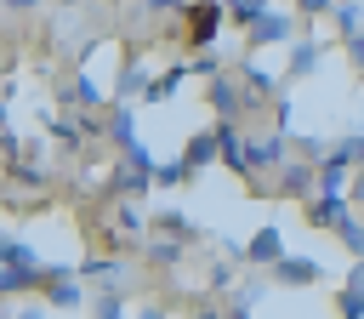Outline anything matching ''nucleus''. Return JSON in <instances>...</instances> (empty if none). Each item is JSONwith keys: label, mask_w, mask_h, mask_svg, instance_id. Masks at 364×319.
<instances>
[{"label": "nucleus", "mask_w": 364, "mask_h": 319, "mask_svg": "<svg viewBox=\"0 0 364 319\" xmlns=\"http://www.w3.org/2000/svg\"><path fill=\"white\" fill-rule=\"evenodd\" d=\"M40 285H46L40 251H34L23 234H6V239H0V291H6V302L23 296V291H40Z\"/></svg>", "instance_id": "1"}, {"label": "nucleus", "mask_w": 364, "mask_h": 319, "mask_svg": "<svg viewBox=\"0 0 364 319\" xmlns=\"http://www.w3.org/2000/svg\"><path fill=\"white\" fill-rule=\"evenodd\" d=\"M176 23H182V40L205 51V46H216V40H222V23H228V6H222V0H193V6H188V11L176 17Z\"/></svg>", "instance_id": "2"}, {"label": "nucleus", "mask_w": 364, "mask_h": 319, "mask_svg": "<svg viewBox=\"0 0 364 319\" xmlns=\"http://www.w3.org/2000/svg\"><path fill=\"white\" fill-rule=\"evenodd\" d=\"M205 103L216 108V120H245V114L256 108V97H250V91H245V80H233V74L205 80Z\"/></svg>", "instance_id": "3"}, {"label": "nucleus", "mask_w": 364, "mask_h": 319, "mask_svg": "<svg viewBox=\"0 0 364 319\" xmlns=\"http://www.w3.org/2000/svg\"><path fill=\"white\" fill-rule=\"evenodd\" d=\"M273 194H279V199L307 205V199L318 194V165H313V160H290L284 171H273Z\"/></svg>", "instance_id": "4"}, {"label": "nucleus", "mask_w": 364, "mask_h": 319, "mask_svg": "<svg viewBox=\"0 0 364 319\" xmlns=\"http://www.w3.org/2000/svg\"><path fill=\"white\" fill-rule=\"evenodd\" d=\"M301 211H307V228H330V234H336V228L353 216V194H313Z\"/></svg>", "instance_id": "5"}, {"label": "nucleus", "mask_w": 364, "mask_h": 319, "mask_svg": "<svg viewBox=\"0 0 364 319\" xmlns=\"http://www.w3.org/2000/svg\"><path fill=\"white\" fill-rule=\"evenodd\" d=\"M284 165H290V137L256 131L250 137V171H284Z\"/></svg>", "instance_id": "6"}, {"label": "nucleus", "mask_w": 364, "mask_h": 319, "mask_svg": "<svg viewBox=\"0 0 364 319\" xmlns=\"http://www.w3.org/2000/svg\"><path fill=\"white\" fill-rule=\"evenodd\" d=\"M284 256H290V251H284V234H279L273 222H267V228H256V234L245 239V262H256V268H267V273H273Z\"/></svg>", "instance_id": "7"}, {"label": "nucleus", "mask_w": 364, "mask_h": 319, "mask_svg": "<svg viewBox=\"0 0 364 319\" xmlns=\"http://www.w3.org/2000/svg\"><path fill=\"white\" fill-rule=\"evenodd\" d=\"M250 46H296V17L279 11V6H267L262 23L250 28Z\"/></svg>", "instance_id": "8"}, {"label": "nucleus", "mask_w": 364, "mask_h": 319, "mask_svg": "<svg viewBox=\"0 0 364 319\" xmlns=\"http://www.w3.org/2000/svg\"><path fill=\"white\" fill-rule=\"evenodd\" d=\"M239 80H245V91H250L256 103H267V97L279 103V97H284V74H273V68H267L262 57H245V68H239Z\"/></svg>", "instance_id": "9"}, {"label": "nucleus", "mask_w": 364, "mask_h": 319, "mask_svg": "<svg viewBox=\"0 0 364 319\" xmlns=\"http://www.w3.org/2000/svg\"><path fill=\"white\" fill-rule=\"evenodd\" d=\"M148 85H154L148 63H142V57H131V63L119 68V80H114V108H131L136 97H148Z\"/></svg>", "instance_id": "10"}, {"label": "nucleus", "mask_w": 364, "mask_h": 319, "mask_svg": "<svg viewBox=\"0 0 364 319\" xmlns=\"http://www.w3.org/2000/svg\"><path fill=\"white\" fill-rule=\"evenodd\" d=\"M324 68V40L318 34H301L296 46H290V68H284V80H301V74H318Z\"/></svg>", "instance_id": "11"}, {"label": "nucleus", "mask_w": 364, "mask_h": 319, "mask_svg": "<svg viewBox=\"0 0 364 319\" xmlns=\"http://www.w3.org/2000/svg\"><path fill=\"white\" fill-rule=\"evenodd\" d=\"M273 279L290 285V291H296V285H318V279H324V262H318V256H284V262L273 268Z\"/></svg>", "instance_id": "12"}, {"label": "nucleus", "mask_w": 364, "mask_h": 319, "mask_svg": "<svg viewBox=\"0 0 364 319\" xmlns=\"http://www.w3.org/2000/svg\"><path fill=\"white\" fill-rule=\"evenodd\" d=\"M182 160H188V171H210V165L222 160L216 125H210V131H193V137H188V148H182Z\"/></svg>", "instance_id": "13"}, {"label": "nucleus", "mask_w": 364, "mask_h": 319, "mask_svg": "<svg viewBox=\"0 0 364 319\" xmlns=\"http://www.w3.org/2000/svg\"><path fill=\"white\" fill-rule=\"evenodd\" d=\"M40 302H46V308H80V302H85V279H80V273H74V279H46V285H40ZM85 308H91V302H85Z\"/></svg>", "instance_id": "14"}, {"label": "nucleus", "mask_w": 364, "mask_h": 319, "mask_svg": "<svg viewBox=\"0 0 364 319\" xmlns=\"http://www.w3.org/2000/svg\"><path fill=\"white\" fill-rule=\"evenodd\" d=\"M318 194H353V160H341L330 148V160L318 165Z\"/></svg>", "instance_id": "15"}, {"label": "nucleus", "mask_w": 364, "mask_h": 319, "mask_svg": "<svg viewBox=\"0 0 364 319\" xmlns=\"http://www.w3.org/2000/svg\"><path fill=\"white\" fill-rule=\"evenodd\" d=\"M108 142L119 148V154H131L142 137H136V114L131 108H108Z\"/></svg>", "instance_id": "16"}, {"label": "nucleus", "mask_w": 364, "mask_h": 319, "mask_svg": "<svg viewBox=\"0 0 364 319\" xmlns=\"http://www.w3.org/2000/svg\"><path fill=\"white\" fill-rule=\"evenodd\" d=\"M188 74H193L188 63H171V68H159V74H154V85H148V103H171V97L182 91V80H188Z\"/></svg>", "instance_id": "17"}, {"label": "nucleus", "mask_w": 364, "mask_h": 319, "mask_svg": "<svg viewBox=\"0 0 364 319\" xmlns=\"http://www.w3.org/2000/svg\"><path fill=\"white\" fill-rule=\"evenodd\" d=\"M148 216H154V211H142L136 199H119V205H114V234H131V239H136V234H148Z\"/></svg>", "instance_id": "18"}, {"label": "nucleus", "mask_w": 364, "mask_h": 319, "mask_svg": "<svg viewBox=\"0 0 364 319\" xmlns=\"http://www.w3.org/2000/svg\"><path fill=\"white\" fill-rule=\"evenodd\" d=\"M154 234H171V239H193L199 228H193V216H188V211L165 205V211H154Z\"/></svg>", "instance_id": "19"}, {"label": "nucleus", "mask_w": 364, "mask_h": 319, "mask_svg": "<svg viewBox=\"0 0 364 319\" xmlns=\"http://www.w3.org/2000/svg\"><path fill=\"white\" fill-rule=\"evenodd\" d=\"M80 279H91V285H108V291H119L125 268H119L114 256H91V262H80Z\"/></svg>", "instance_id": "20"}, {"label": "nucleus", "mask_w": 364, "mask_h": 319, "mask_svg": "<svg viewBox=\"0 0 364 319\" xmlns=\"http://www.w3.org/2000/svg\"><path fill=\"white\" fill-rule=\"evenodd\" d=\"M182 245H188V239H171V234H154V239L142 245V256H148L154 268H171V262H182Z\"/></svg>", "instance_id": "21"}, {"label": "nucleus", "mask_w": 364, "mask_h": 319, "mask_svg": "<svg viewBox=\"0 0 364 319\" xmlns=\"http://www.w3.org/2000/svg\"><path fill=\"white\" fill-rule=\"evenodd\" d=\"M336 239H341V251H353V262H364V211H353V216L336 228Z\"/></svg>", "instance_id": "22"}, {"label": "nucleus", "mask_w": 364, "mask_h": 319, "mask_svg": "<svg viewBox=\"0 0 364 319\" xmlns=\"http://www.w3.org/2000/svg\"><path fill=\"white\" fill-rule=\"evenodd\" d=\"M336 28H341V40L364 34V0H341V6H336Z\"/></svg>", "instance_id": "23"}, {"label": "nucleus", "mask_w": 364, "mask_h": 319, "mask_svg": "<svg viewBox=\"0 0 364 319\" xmlns=\"http://www.w3.org/2000/svg\"><path fill=\"white\" fill-rule=\"evenodd\" d=\"M91 319H136V313L125 308V296H119V291H102V296L91 302Z\"/></svg>", "instance_id": "24"}, {"label": "nucleus", "mask_w": 364, "mask_h": 319, "mask_svg": "<svg viewBox=\"0 0 364 319\" xmlns=\"http://www.w3.org/2000/svg\"><path fill=\"white\" fill-rule=\"evenodd\" d=\"M336 319H364V291H347V285H341V296H336Z\"/></svg>", "instance_id": "25"}, {"label": "nucleus", "mask_w": 364, "mask_h": 319, "mask_svg": "<svg viewBox=\"0 0 364 319\" xmlns=\"http://www.w3.org/2000/svg\"><path fill=\"white\" fill-rule=\"evenodd\" d=\"M290 120H296V103H290V97H279V103H273V131H279V137H296V125H290Z\"/></svg>", "instance_id": "26"}, {"label": "nucleus", "mask_w": 364, "mask_h": 319, "mask_svg": "<svg viewBox=\"0 0 364 319\" xmlns=\"http://www.w3.org/2000/svg\"><path fill=\"white\" fill-rule=\"evenodd\" d=\"M182 177H193V171H188V160L176 154V160H165V165H159V177H154V182H165V188H171V182H182Z\"/></svg>", "instance_id": "27"}, {"label": "nucleus", "mask_w": 364, "mask_h": 319, "mask_svg": "<svg viewBox=\"0 0 364 319\" xmlns=\"http://www.w3.org/2000/svg\"><path fill=\"white\" fill-rule=\"evenodd\" d=\"M336 154H341V160H353V165H364V137H358V131H347V137L336 142Z\"/></svg>", "instance_id": "28"}, {"label": "nucleus", "mask_w": 364, "mask_h": 319, "mask_svg": "<svg viewBox=\"0 0 364 319\" xmlns=\"http://www.w3.org/2000/svg\"><path fill=\"white\" fill-rule=\"evenodd\" d=\"M336 6H341V0H296L301 17H336Z\"/></svg>", "instance_id": "29"}, {"label": "nucleus", "mask_w": 364, "mask_h": 319, "mask_svg": "<svg viewBox=\"0 0 364 319\" xmlns=\"http://www.w3.org/2000/svg\"><path fill=\"white\" fill-rule=\"evenodd\" d=\"M188 68H193V74H205V80H216V74H222V57H210V51H199V57H193Z\"/></svg>", "instance_id": "30"}, {"label": "nucleus", "mask_w": 364, "mask_h": 319, "mask_svg": "<svg viewBox=\"0 0 364 319\" xmlns=\"http://www.w3.org/2000/svg\"><path fill=\"white\" fill-rule=\"evenodd\" d=\"M347 46V63H353V74H364V34H353V40H341Z\"/></svg>", "instance_id": "31"}, {"label": "nucleus", "mask_w": 364, "mask_h": 319, "mask_svg": "<svg viewBox=\"0 0 364 319\" xmlns=\"http://www.w3.org/2000/svg\"><path fill=\"white\" fill-rule=\"evenodd\" d=\"M142 6H148V11H159V17H171V11H176V17H182V11H188V6H193V0H142Z\"/></svg>", "instance_id": "32"}, {"label": "nucleus", "mask_w": 364, "mask_h": 319, "mask_svg": "<svg viewBox=\"0 0 364 319\" xmlns=\"http://www.w3.org/2000/svg\"><path fill=\"white\" fill-rule=\"evenodd\" d=\"M210 285H216V291H228V285H233V268H228V262H216V268H210Z\"/></svg>", "instance_id": "33"}, {"label": "nucleus", "mask_w": 364, "mask_h": 319, "mask_svg": "<svg viewBox=\"0 0 364 319\" xmlns=\"http://www.w3.org/2000/svg\"><path fill=\"white\" fill-rule=\"evenodd\" d=\"M341 285H347V291H364V262H353V268H347V279H341Z\"/></svg>", "instance_id": "34"}, {"label": "nucleus", "mask_w": 364, "mask_h": 319, "mask_svg": "<svg viewBox=\"0 0 364 319\" xmlns=\"http://www.w3.org/2000/svg\"><path fill=\"white\" fill-rule=\"evenodd\" d=\"M353 211H364V171L353 177Z\"/></svg>", "instance_id": "35"}, {"label": "nucleus", "mask_w": 364, "mask_h": 319, "mask_svg": "<svg viewBox=\"0 0 364 319\" xmlns=\"http://www.w3.org/2000/svg\"><path fill=\"white\" fill-rule=\"evenodd\" d=\"M136 319H165V308H159V302H148V308H136Z\"/></svg>", "instance_id": "36"}, {"label": "nucleus", "mask_w": 364, "mask_h": 319, "mask_svg": "<svg viewBox=\"0 0 364 319\" xmlns=\"http://www.w3.org/2000/svg\"><path fill=\"white\" fill-rule=\"evenodd\" d=\"M6 6H11V11H28V6H40V0H6Z\"/></svg>", "instance_id": "37"}, {"label": "nucleus", "mask_w": 364, "mask_h": 319, "mask_svg": "<svg viewBox=\"0 0 364 319\" xmlns=\"http://www.w3.org/2000/svg\"><path fill=\"white\" fill-rule=\"evenodd\" d=\"M17 319H46V313H40V308H23V313H17Z\"/></svg>", "instance_id": "38"}]
</instances>
